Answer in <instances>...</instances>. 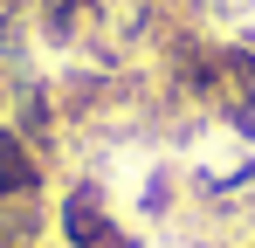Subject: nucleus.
<instances>
[{
  "label": "nucleus",
  "mask_w": 255,
  "mask_h": 248,
  "mask_svg": "<svg viewBox=\"0 0 255 248\" xmlns=\"http://www.w3.org/2000/svg\"><path fill=\"white\" fill-rule=\"evenodd\" d=\"M55 242L62 248H138V235L111 214L97 179H69L55 200Z\"/></svg>",
  "instance_id": "1"
},
{
  "label": "nucleus",
  "mask_w": 255,
  "mask_h": 248,
  "mask_svg": "<svg viewBox=\"0 0 255 248\" xmlns=\"http://www.w3.org/2000/svg\"><path fill=\"white\" fill-rule=\"evenodd\" d=\"M214 62H221L214 124H228L242 145H255V48L242 35H221V41H214Z\"/></svg>",
  "instance_id": "2"
},
{
  "label": "nucleus",
  "mask_w": 255,
  "mask_h": 248,
  "mask_svg": "<svg viewBox=\"0 0 255 248\" xmlns=\"http://www.w3.org/2000/svg\"><path fill=\"white\" fill-rule=\"evenodd\" d=\"M7 124L35 145V152H55V138H62V97H55V83H42V76H14V97H7Z\"/></svg>",
  "instance_id": "3"
},
{
  "label": "nucleus",
  "mask_w": 255,
  "mask_h": 248,
  "mask_svg": "<svg viewBox=\"0 0 255 248\" xmlns=\"http://www.w3.org/2000/svg\"><path fill=\"white\" fill-rule=\"evenodd\" d=\"M42 193H48V159L0 118V200L14 207V200H42Z\"/></svg>",
  "instance_id": "4"
},
{
  "label": "nucleus",
  "mask_w": 255,
  "mask_h": 248,
  "mask_svg": "<svg viewBox=\"0 0 255 248\" xmlns=\"http://www.w3.org/2000/svg\"><path fill=\"white\" fill-rule=\"evenodd\" d=\"M172 186H179L172 172H152L145 193H138V214H145V221H166V214H172Z\"/></svg>",
  "instance_id": "5"
},
{
  "label": "nucleus",
  "mask_w": 255,
  "mask_h": 248,
  "mask_svg": "<svg viewBox=\"0 0 255 248\" xmlns=\"http://www.w3.org/2000/svg\"><path fill=\"white\" fill-rule=\"evenodd\" d=\"M7 97H14V83H7V55H0V118H7Z\"/></svg>",
  "instance_id": "6"
},
{
  "label": "nucleus",
  "mask_w": 255,
  "mask_h": 248,
  "mask_svg": "<svg viewBox=\"0 0 255 248\" xmlns=\"http://www.w3.org/2000/svg\"><path fill=\"white\" fill-rule=\"evenodd\" d=\"M242 41H249V48H255V28H242Z\"/></svg>",
  "instance_id": "7"
},
{
  "label": "nucleus",
  "mask_w": 255,
  "mask_h": 248,
  "mask_svg": "<svg viewBox=\"0 0 255 248\" xmlns=\"http://www.w3.org/2000/svg\"><path fill=\"white\" fill-rule=\"evenodd\" d=\"M228 7H249V0H228Z\"/></svg>",
  "instance_id": "8"
}]
</instances>
